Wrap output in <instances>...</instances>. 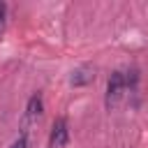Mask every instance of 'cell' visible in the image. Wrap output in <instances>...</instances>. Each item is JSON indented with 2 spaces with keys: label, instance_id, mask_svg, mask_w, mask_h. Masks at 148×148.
<instances>
[{
  "label": "cell",
  "instance_id": "obj_1",
  "mask_svg": "<svg viewBox=\"0 0 148 148\" xmlns=\"http://www.w3.org/2000/svg\"><path fill=\"white\" fill-rule=\"evenodd\" d=\"M136 79H139L136 72H113L106 83V106H116L120 102L123 92L127 88H134Z\"/></svg>",
  "mask_w": 148,
  "mask_h": 148
},
{
  "label": "cell",
  "instance_id": "obj_2",
  "mask_svg": "<svg viewBox=\"0 0 148 148\" xmlns=\"http://www.w3.org/2000/svg\"><path fill=\"white\" fill-rule=\"evenodd\" d=\"M69 141V125H67V118H56L53 125H51V134H49V146L51 148H62L65 143Z\"/></svg>",
  "mask_w": 148,
  "mask_h": 148
},
{
  "label": "cell",
  "instance_id": "obj_3",
  "mask_svg": "<svg viewBox=\"0 0 148 148\" xmlns=\"http://www.w3.org/2000/svg\"><path fill=\"white\" fill-rule=\"evenodd\" d=\"M42 111H44V99H42V95H39V92L30 95V99H28V104H25V120H28V123L37 120V118L42 116Z\"/></svg>",
  "mask_w": 148,
  "mask_h": 148
},
{
  "label": "cell",
  "instance_id": "obj_4",
  "mask_svg": "<svg viewBox=\"0 0 148 148\" xmlns=\"http://www.w3.org/2000/svg\"><path fill=\"white\" fill-rule=\"evenodd\" d=\"M92 69L90 67H81V69H76L74 74H72V79H69V83L72 86H86V83H90L92 81Z\"/></svg>",
  "mask_w": 148,
  "mask_h": 148
},
{
  "label": "cell",
  "instance_id": "obj_5",
  "mask_svg": "<svg viewBox=\"0 0 148 148\" xmlns=\"http://www.w3.org/2000/svg\"><path fill=\"white\" fill-rule=\"evenodd\" d=\"M12 148H28V134H25V132H21V134H18V139L12 143Z\"/></svg>",
  "mask_w": 148,
  "mask_h": 148
},
{
  "label": "cell",
  "instance_id": "obj_6",
  "mask_svg": "<svg viewBox=\"0 0 148 148\" xmlns=\"http://www.w3.org/2000/svg\"><path fill=\"white\" fill-rule=\"evenodd\" d=\"M5 14H7V5L0 2V28H2V23H5Z\"/></svg>",
  "mask_w": 148,
  "mask_h": 148
}]
</instances>
